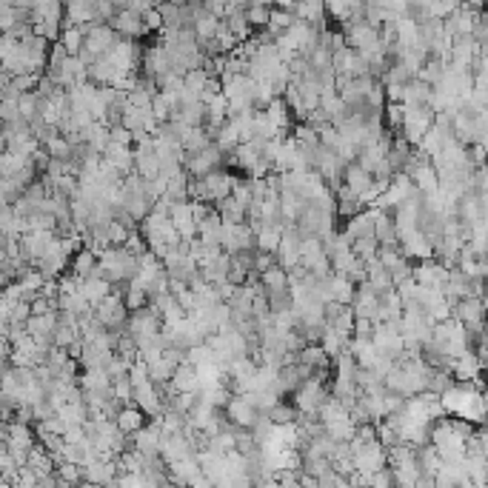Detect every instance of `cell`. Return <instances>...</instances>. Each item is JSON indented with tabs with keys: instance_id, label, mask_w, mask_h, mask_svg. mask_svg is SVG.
<instances>
[{
	"instance_id": "cell-8",
	"label": "cell",
	"mask_w": 488,
	"mask_h": 488,
	"mask_svg": "<svg viewBox=\"0 0 488 488\" xmlns=\"http://www.w3.org/2000/svg\"><path fill=\"white\" fill-rule=\"evenodd\" d=\"M400 237V251L408 257V260H423V257H434V249H432V240L420 232V229H408V232H397Z\"/></svg>"
},
{
	"instance_id": "cell-5",
	"label": "cell",
	"mask_w": 488,
	"mask_h": 488,
	"mask_svg": "<svg viewBox=\"0 0 488 488\" xmlns=\"http://www.w3.org/2000/svg\"><path fill=\"white\" fill-rule=\"evenodd\" d=\"M482 314H485V297H460L451 303V317L460 320L465 328H482Z\"/></svg>"
},
{
	"instance_id": "cell-29",
	"label": "cell",
	"mask_w": 488,
	"mask_h": 488,
	"mask_svg": "<svg viewBox=\"0 0 488 488\" xmlns=\"http://www.w3.org/2000/svg\"><path fill=\"white\" fill-rule=\"evenodd\" d=\"M123 208H126V212L137 220V223H141L146 215H149V208H152V200L146 197V194H141V191H129L126 189V200H123Z\"/></svg>"
},
{
	"instance_id": "cell-4",
	"label": "cell",
	"mask_w": 488,
	"mask_h": 488,
	"mask_svg": "<svg viewBox=\"0 0 488 488\" xmlns=\"http://www.w3.org/2000/svg\"><path fill=\"white\" fill-rule=\"evenodd\" d=\"M411 277L420 286H434L443 292V283H446V277H448V268L437 260V257H423V260H414L411 266Z\"/></svg>"
},
{
	"instance_id": "cell-13",
	"label": "cell",
	"mask_w": 488,
	"mask_h": 488,
	"mask_svg": "<svg viewBox=\"0 0 488 488\" xmlns=\"http://www.w3.org/2000/svg\"><path fill=\"white\" fill-rule=\"evenodd\" d=\"M131 403L141 408L146 417L163 414V397H160V391H157V386L152 380L143 383V386H137V388H131Z\"/></svg>"
},
{
	"instance_id": "cell-44",
	"label": "cell",
	"mask_w": 488,
	"mask_h": 488,
	"mask_svg": "<svg viewBox=\"0 0 488 488\" xmlns=\"http://www.w3.org/2000/svg\"><path fill=\"white\" fill-rule=\"evenodd\" d=\"M126 377H129V383H131V388H137V386H143V383H149V366L146 363H131L129 366V371H126Z\"/></svg>"
},
{
	"instance_id": "cell-17",
	"label": "cell",
	"mask_w": 488,
	"mask_h": 488,
	"mask_svg": "<svg viewBox=\"0 0 488 488\" xmlns=\"http://www.w3.org/2000/svg\"><path fill=\"white\" fill-rule=\"evenodd\" d=\"M106 163H112L123 177L129 174V172H134V152H131V146H120V143H112L109 141V146L103 149V155H100Z\"/></svg>"
},
{
	"instance_id": "cell-10",
	"label": "cell",
	"mask_w": 488,
	"mask_h": 488,
	"mask_svg": "<svg viewBox=\"0 0 488 488\" xmlns=\"http://www.w3.org/2000/svg\"><path fill=\"white\" fill-rule=\"evenodd\" d=\"M232 172L226 169V166H218V169H212L208 174H203L200 180H203V186H206V200L208 203H218V200H223V197H229L232 194Z\"/></svg>"
},
{
	"instance_id": "cell-41",
	"label": "cell",
	"mask_w": 488,
	"mask_h": 488,
	"mask_svg": "<svg viewBox=\"0 0 488 488\" xmlns=\"http://www.w3.org/2000/svg\"><path fill=\"white\" fill-rule=\"evenodd\" d=\"M268 9L271 6H266V4H246L243 15H246V20H249L251 29H263L268 23Z\"/></svg>"
},
{
	"instance_id": "cell-6",
	"label": "cell",
	"mask_w": 488,
	"mask_h": 488,
	"mask_svg": "<svg viewBox=\"0 0 488 488\" xmlns=\"http://www.w3.org/2000/svg\"><path fill=\"white\" fill-rule=\"evenodd\" d=\"M352 463H355V471H363V474H371L377 468L386 465V448L380 440H371V443H360L352 454Z\"/></svg>"
},
{
	"instance_id": "cell-40",
	"label": "cell",
	"mask_w": 488,
	"mask_h": 488,
	"mask_svg": "<svg viewBox=\"0 0 488 488\" xmlns=\"http://www.w3.org/2000/svg\"><path fill=\"white\" fill-rule=\"evenodd\" d=\"M448 386H454V374H451V369H429V391L443 394Z\"/></svg>"
},
{
	"instance_id": "cell-12",
	"label": "cell",
	"mask_w": 488,
	"mask_h": 488,
	"mask_svg": "<svg viewBox=\"0 0 488 488\" xmlns=\"http://www.w3.org/2000/svg\"><path fill=\"white\" fill-rule=\"evenodd\" d=\"M289 9H292V15H294L297 20H303V23H309V26L320 29V32H323L326 23H328V15H326L323 0H294Z\"/></svg>"
},
{
	"instance_id": "cell-21",
	"label": "cell",
	"mask_w": 488,
	"mask_h": 488,
	"mask_svg": "<svg viewBox=\"0 0 488 488\" xmlns=\"http://www.w3.org/2000/svg\"><path fill=\"white\" fill-rule=\"evenodd\" d=\"M189 174L180 169L177 174H172L169 180H166V189H163V200L172 206V203H186L189 200Z\"/></svg>"
},
{
	"instance_id": "cell-23",
	"label": "cell",
	"mask_w": 488,
	"mask_h": 488,
	"mask_svg": "<svg viewBox=\"0 0 488 488\" xmlns=\"http://www.w3.org/2000/svg\"><path fill=\"white\" fill-rule=\"evenodd\" d=\"M480 371H482V363L477 360L474 352H463L460 357L451 360V374H454V380H471V377H477Z\"/></svg>"
},
{
	"instance_id": "cell-24",
	"label": "cell",
	"mask_w": 488,
	"mask_h": 488,
	"mask_svg": "<svg viewBox=\"0 0 488 488\" xmlns=\"http://www.w3.org/2000/svg\"><path fill=\"white\" fill-rule=\"evenodd\" d=\"M169 383H172L174 391H197V366H191V363H186V360L177 363Z\"/></svg>"
},
{
	"instance_id": "cell-2",
	"label": "cell",
	"mask_w": 488,
	"mask_h": 488,
	"mask_svg": "<svg viewBox=\"0 0 488 488\" xmlns=\"http://www.w3.org/2000/svg\"><path fill=\"white\" fill-rule=\"evenodd\" d=\"M92 311H95L97 323L106 326V328H120V326L126 323V317H129V309L123 306V297H120L117 292H109L106 297H100V300L92 306Z\"/></svg>"
},
{
	"instance_id": "cell-33",
	"label": "cell",
	"mask_w": 488,
	"mask_h": 488,
	"mask_svg": "<svg viewBox=\"0 0 488 488\" xmlns=\"http://www.w3.org/2000/svg\"><path fill=\"white\" fill-rule=\"evenodd\" d=\"M328 326H331L345 343L352 340V331H355V311H352V306H343V309L337 311V317H334Z\"/></svg>"
},
{
	"instance_id": "cell-34",
	"label": "cell",
	"mask_w": 488,
	"mask_h": 488,
	"mask_svg": "<svg viewBox=\"0 0 488 488\" xmlns=\"http://www.w3.org/2000/svg\"><path fill=\"white\" fill-rule=\"evenodd\" d=\"M43 149L49 152V157H52V160H69V157H72V143H69L60 131L49 137V141L43 143Z\"/></svg>"
},
{
	"instance_id": "cell-48",
	"label": "cell",
	"mask_w": 488,
	"mask_h": 488,
	"mask_svg": "<svg viewBox=\"0 0 488 488\" xmlns=\"http://www.w3.org/2000/svg\"><path fill=\"white\" fill-rule=\"evenodd\" d=\"M106 234H109V246H123V243H126V234H129V229H126V226H120L117 220H109V226H106Z\"/></svg>"
},
{
	"instance_id": "cell-25",
	"label": "cell",
	"mask_w": 488,
	"mask_h": 488,
	"mask_svg": "<svg viewBox=\"0 0 488 488\" xmlns=\"http://www.w3.org/2000/svg\"><path fill=\"white\" fill-rule=\"evenodd\" d=\"M328 292H331V300L348 306V303H352V297H355V283L348 280L345 274L331 271V274H328Z\"/></svg>"
},
{
	"instance_id": "cell-36",
	"label": "cell",
	"mask_w": 488,
	"mask_h": 488,
	"mask_svg": "<svg viewBox=\"0 0 488 488\" xmlns=\"http://www.w3.org/2000/svg\"><path fill=\"white\" fill-rule=\"evenodd\" d=\"M277 243H280V232L271 226H260L254 232V249L257 251H277Z\"/></svg>"
},
{
	"instance_id": "cell-26",
	"label": "cell",
	"mask_w": 488,
	"mask_h": 488,
	"mask_svg": "<svg viewBox=\"0 0 488 488\" xmlns=\"http://www.w3.org/2000/svg\"><path fill=\"white\" fill-rule=\"evenodd\" d=\"M83 26H78V23H66L63 29H60V35H57V43L69 52V54H78L81 49H83Z\"/></svg>"
},
{
	"instance_id": "cell-51",
	"label": "cell",
	"mask_w": 488,
	"mask_h": 488,
	"mask_svg": "<svg viewBox=\"0 0 488 488\" xmlns=\"http://www.w3.org/2000/svg\"><path fill=\"white\" fill-rule=\"evenodd\" d=\"M197 4H200L208 15H215V18L223 20V12H226V4H229V0H197Z\"/></svg>"
},
{
	"instance_id": "cell-14",
	"label": "cell",
	"mask_w": 488,
	"mask_h": 488,
	"mask_svg": "<svg viewBox=\"0 0 488 488\" xmlns=\"http://www.w3.org/2000/svg\"><path fill=\"white\" fill-rule=\"evenodd\" d=\"M66 271L78 274L81 280H83V277H103V268L97 263V254L92 249H86V246H81L72 257H69V268Z\"/></svg>"
},
{
	"instance_id": "cell-49",
	"label": "cell",
	"mask_w": 488,
	"mask_h": 488,
	"mask_svg": "<svg viewBox=\"0 0 488 488\" xmlns=\"http://www.w3.org/2000/svg\"><path fill=\"white\" fill-rule=\"evenodd\" d=\"M29 314H32L29 300H18V303L12 306V311H9V323H26V320H29Z\"/></svg>"
},
{
	"instance_id": "cell-15",
	"label": "cell",
	"mask_w": 488,
	"mask_h": 488,
	"mask_svg": "<svg viewBox=\"0 0 488 488\" xmlns=\"http://www.w3.org/2000/svg\"><path fill=\"white\" fill-rule=\"evenodd\" d=\"M169 220H172V226L177 229V234H180L183 240L197 237V223H194V218H191V203H189V200H186V203H172V206H169Z\"/></svg>"
},
{
	"instance_id": "cell-42",
	"label": "cell",
	"mask_w": 488,
	"mask_h": 488,
	"mask_svg": "<svg viewBox=\"0 0 488 488\" xmlns=\"http://www.w3.org/2000/svg\"><path fill=\"white\" fill-rule=\"evenodd\" d=\"M212 78V75H206L203 69H189V72L183 75V89L189 92V95H200L203 89H206V81Z\"/></svg>"
},
{
	"instance_id": "cell-20",
	"label": "cell",
	"mask_w": 488,
	"mask_h": 488,
	"mask_svg": "<svg viewBox=\"0 0 488 488\" xmlns=\"http://www.w3.org/2000/svg\"><path fill=\"white\" fill-rule=\"evenodd\" d=\"M114 423H117V429H120L123 434H134L137 429H143V426H146V414H143L141 408H137L134 403H129V405H123V408L117 411Z\"/></svg>"
},
{
	"instance_id": "cell-28",
	"label": "cell",
	"mask_w": 488,
	"mask_h": 488,
	"mask_svg": "<svg viewBox=\"0 0 488 488\" xmlns=\"http://www.w3.org/2000/svg\"><path fill=\"white\" fill-rule=\"evenodd\" d=\"M297 360L306 363V366H311V369H331V360H328V355L320 348V343H306L300 352H297Z\"/></svg>"
},
{
	"instance_id": "cell-43",
	"label": "cell",
	"mask_w": 488,
	"mask_h": 488,
	"mask_svg": "<svg viewBox=\"0 0 488 488\" xmlns=\"http://www.w3.org/2000/svg\"><path fill=\"white\" fill-rule=\"evenodd\" d=\"M172 371H174V366H172L166 357L149 363V380H152V383H166V380H172Z\"/></svg>"
},
{
	"instance_id": "cell-22",
	"label": "cell",
	"mask_w": 488,
	"mask_h": 488,
	"mask_svg": "<svg viewBox=\"0 0 488 488\" xmlns=\"http://www.w3.org/2000/svg\"><path fill=\"white\" fill-rule=\"evenodd\" d=\"M266 117L271 120V126H277V129H289L292 131V109H289V103L283 100V97H271L268 103H266Z\"/></svg>"
},
{
	"instance_id": "cell-18",
	"label": "cell",
	"mask_w": 488,
	"mask_h": 488,
	"mask_svg": "<svg viewBox=\"0 0 488 488\" xmlns=\"http://www.w3.org/2000/svg\"><path fill=\"white\" fill-rule=\"evenodd\" d=\"M348 237H374V215H371V206L360 208L357 215H352L345 220V229H343Z\"/></svg>"
},
{
	"instance_id": "cell-27",
	"label": "cell",
	"mask_w": 488,
	"mask_h": 488,
	"mask_svg": "<svg viewBox=\"0 0 488 488\" xmlns=\"http://www.w3.org/2000/svg\"><path fill=\"white\" fill-rule=\"evenodd\" d=\"M343 183H345L348 189H355L357 194H363V191L371 186V174H369L366 169H360L357 163H345V169H343Z\"/></svg>"
},
{
	"instance_id": "cell-3",
	"label": "cell",
	"mask_w": 488,
	"mask_h": 488,
	"mask_svg": "<svg viewBox=\"0 0 488 488\" xmlns=\"http://www.w3.org/2000/svg\"><path fill=\"white\" fill-rule=\"evenodd\" d=\"M218 166H223V152L215 143H208L206 149H200L194 155H183V172L189 177H203Z\"/></svg>"
},
{
	"instance_id": "cell-35",
	"label": "cell",
	"mask_w": 488,
	"mask_h": 488,
	"mask_svg": "<svg viewBox=\"0 0 488 488\" xmlns=\"http://www.w3.org/2000/svg\"><path fill=\"white\" fill-rule=\"evenodd\" d=\"M380 12H383V23H397L403 18H408V4L405 0H377Z\"/></svg>"
},
{
	"instance_id": "cell-30",
	"label": "cell",
	"mask_w": 488,
	"mask_h": 488,
	"mask_svg": "<svg viewBox=\"0 0 488 488\" xmlns=\"http://www.w3.org/2000/svg\"><path fill=\"white\" fill-rule=\"evenodd\" d=\"M292 23H294L292 9H283V6H271V9H268V23H266V29H268L274 37H280ZM274 43H277V40H274Z\"/></svg>"
},
{
	"instance_id": "cell-53",
	"label": "cell",
	"mask_w": 488,
	"mask_h": 488,
	"mask_svg": "<svg viewBox=\"0 0 488 488\" xmlns=\"http://www.w3.org/2000/svg\"><path fill=\"white\" fill-rule=\"evenodd\" d=\"M271 4H274V6H283V9H289V6L294 4V0H271Z\"/></svg>"
},
{
	"instance_id": "cell-38",
	"label": "cell",
	"mask_w": 488,
	"mask_h": 488,
	"mask_svg": "<svg viewBox=\"0 0 488 488\" xmlns=\"http://www.w3.org/2000/svg\"><path fill=\"white\" fill-rule=\"evenodd\" d=\"M377 237H355L352 240V251H355V257H360L363 263H371V260H377Z\"/></svg>"
},
{
	"instance_id": "cell-50",
	"label": "cell",
	"mask_w": 488,
	"mask_h": 488,
	"mask_svg": "<svg viewBox=\"0 0 488 488\" xmlns=\"http://www.w3.org/2000/svg\"><path fill=\"white\" fill-rule=\"evenodd\" d=\"M371 334H374V323H371L369 317H355V331H352V337L371 340Z\"/></svg>"
},
{
	"instance_id": "cell-52",
	"label": "cell",
	"mask_w": 488,
	"mask_h": 488,
	"mask_svg": "<svg viewBox=\"0 0 488 488\" xmlns=\"http://www.w3.org/2000/svg\"><path fill=\"white\" fill-rule=\"evenodd\" d=\"M274 263H277L274 251H254V271H257V274L266 271V268H271Z\"/></svg>"
},
{
	"instance_id": "cell-47",
	"label": "cell",
	"mask_w": 488,
	"mask_h": 488,
	"mask_svg": "<svg viewBox=\"0 0 488 488\" xmlns=\"http://www.w3.org/2000/svg\"><path fill=\"white\" fill-rule=\"evenodd\" d=\"M18 112H20V117H23L26 123L35 117V89H32V92H23V95L18 97Z\"/></svg>"
},
{
	"instance_id": "cell-19",
	"label": "cell",
	"mask_w": 488,
	"mask_h": 488,
	"mask_svg": "<svg viewBox=\"0 0 488 488\" xmlns=\"http://www.w3.org/2000/svg\"><path fill=\"white\" fill-rule=\"evenodd\" d=\"M260 286H263L266 294H283V292H289V274H286V268L274 263L271 268L260 271Z\"/></svg>"
},
{
	"instance_id": "cell-16",
	"label": "cell",
	"mask_w": 488,
	"mask_h": 488,
	"mask_svg": "<svg viewBox=\"0 0 488 488\" xmlns=\"http://www.w3.org/2000/svg\"><path fill=\"white\" fill-rule=\"evenodd\" d=\"M57 326V311H46V314H29L26 320V331L43 343V345H52V331Z\"/></svg>"
},
{
	"instance_id": "cell-54",
	"label": "cell",
	"mask_w": 488,
	"mask_h": 488,
	"mask_svg": "<svg viewBox=\"0 0 488 488\" xmlns=\"http://www.w3.org/2000/svg\"><path fill=\"white\" fill-rule=\"evenodd\" d=\"M149 4H152V6H160V4H169V0H149Z\"/></svg>"
},
{
	"instance_id": "cell-7",
	"label": "cell",
	"mask_w": 488,
	"mask_h": 488,
	"mask_svg": "<svg viewBox=\"0 0 488 488\" xmlns=\"http://www.w3.org/2000/svg\"><path fill=\"white\" fill-rule=\"evenodd\" d=\"M106 23L117 32V37H126V40H137V37H146L149 35L143 29V18L137 15V12H131V9H117Z\"/></svg>"
},
{
	"instance_id": "cell-9",
	"label": "cell",
	"mask_w": 488,
	"mask_h": 488,
	"mask_svg": "<svg viewBox=\"0 0 488 488\" xmlns=\"http://www.w3.org/2000/svg\"><path fill=\"white\" fill-rule=\"evenodd\" d=\"M352 311H355V317H369L371 323H377L380 320V297L369 289V283L363 280V283H357L355 286V297H352Z\"/></svg>"
},
{
	"instance_id": "cell-55",
	"label": "cell",
	"mask_w": 488,
	"mask_h": 488,
	"mask_svg": "<svg viewBox=\"0 0 488 488\" xmlns=\"http://www.w3.org/2000/svg\"><path fill=\"white\" fill-rule=\"evenodd\" d=\"M0 292H4V280H0Z\"/></svg>"
},
{
	"instance_id": "cell-39",
	"label": "cell",
	"mask_w": 488,
	"mask_h": 488,
	"mask_svg": "<svg viewBox=\"0 0 488 488\" xmlns=\"http://www.w3.org/2000/svg\"><path fill=\"white\" fill-rule=\"evenodd\" d=\"M294 417H297V408L292 405V403H274L271 408H268V420L271 423H277V426H283V423H294Z\"/></svg>"
},
{
	"instance_id": "cell-37",
	"label": "cell",
	"mask_w": 488,
	"mask_h": 488,
	"mask_svg": "<svg viewBox=\"0 0 488 488\" xmlns=\"http://www.w3.org/2000/svg\"><path fill=\"white\" fill-rule=\"evenodd\" d=\"M343 345H345V340L326 323V328H323V337H320V348H323V352L328 355V360H334L340 352H343Z\"/></svg>"
},
{
	"instance_id": "cell-1",
	"label": "cell",
	"mask_w": 488,
	"mask_h": 488,
	"mask_svg": "<svg viewBox=\"0 0 488 488\" xmlns=\"http://www.w3.org/2000/svg\"><path fill=\"white\" fill-rule=\"evenodd\" d=\"M432 120H434V112L429 106H403V123L397 134L405 137L411 146H417L420 137L432 129Z\"/></svg>"
},
{
	"instance_id": "cell-11",
	"label": "cell",
	"mask_w": 488,
	"mask_h": 488,
	"mask_svg": "<svg viewBox=\"0 0 488 488\" xmlns=\"http://www.w3.org/2000/svg\"><path fill=\"white\" fill-rule=\"evenodd\" d=\"M223 411H226L229 420H232L234 426H240V429H251V426L257 423V414H260L243 394H232L229 403L223 405Z\"/></svg>"
},
{
	"instance_id": "cell-31",
	"label": "cell",
	"mask_w": 488,
	"mask_h": 488,
	"mask_svg": "<svg viewBox=\"0 0 488 488\" xmlns=\"http://www.w3.org/2000/svg\"><path fill=\"white\" fill-rule=\"evenodd\" d=\"M81 292H83V297H86V300L95 306L100 297H106V294L112 292V283L106 280V277H83Z\"/></svg>"
},
{
	"instance_id": "cell-32",
	"label": "cell",
	"mask_w": 488,
	"mask_h": 488,
	"mask_svg": "<svg viewBox=\"0 0 488 488\" xmlns=\"http://www.w3.org/2000/svg\"><path fill=\"white\" fill-rule=\"evenodd\" d=\"M208 143H215V141L206 134V129H203V126H191V129L186 131V137H183V143H180V146H183L186 155H194V152L206 149Z\"/></svg>"
},
{
	"instance_id": "cell-45",
	"label": "cell",
	"mask_w": 488,
	"mask_h": 488,
	"mask_svg": "<svg viewBox=\"0 0 488 488\" xmlns=\"http://www.w3.org/2000/svg\"><path fill=\"white\" fill-rule=\"evenodd\" d=\"M131 254H141V251H146L149 246H146V237H143V232H141V226L137 229H129V234H126V243H123Z\"/></svg>"
},
{
	"instance_id": "cell-46",
	"label": "cell",
	"mask_w": 488,
	"mask_h": 488,
	"mask_svg": "<svg viewBox=\"0 0 488 488\" xmlns=\"http://www.w3.org/2000/svg\"><path fill=\"white\" fill-rule=\"evenodd\" d=\"M109 141L112 143H120V146H131L134 137H131V131L123 123H117V126H109Z\"/></svg>"
}]
</instances>
